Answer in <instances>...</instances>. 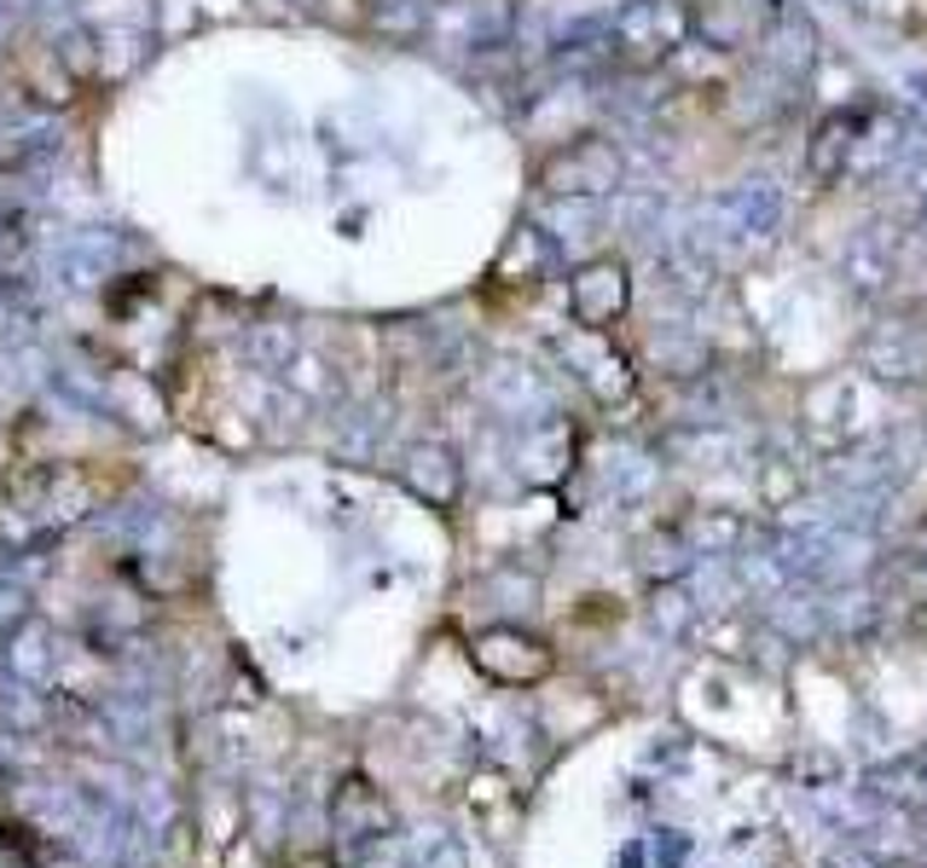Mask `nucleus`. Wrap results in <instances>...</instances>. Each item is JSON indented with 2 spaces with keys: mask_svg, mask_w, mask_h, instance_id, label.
<instances>
[{
  "mask_svg": "<svg viewBox=\"0 0 927 868\" xmlns=\"http://www.w3.org/2000/svg\"><path fill=\"white\" fill-rule=\"evenodd\" d=\"M690 7L685 0H632V7L621 12V53L638 64V70H655V64H667L678 47L690 41Z\"/></svg>",
  "mask_w": 927,
  "mask_h": 868,
  "instance_id": "1",
  "label": "nucleus"
},
{
  "mask_svg": "<svg viewBox=\"0 0 927 868\" xmlns=\"http://www.w3.org/2000/svg\"><path fill=\"white\" fill-rule=\"evenodd\" d=\"M539 180L551 197H608L626 180V156L608 140H574L551 156Z\"/></svg>",
  "mask_w": 927,
  "mask_h": 868,
  "instance_id": "2",
  "label": "nucleus"
},
{
  "mask_svg": "<svg viewBox=\"0 0 927 868\" xmlns=\"http://www.w3.org/2000/svg\"><path fill=\"white\" fill-rule=\"evenodd\" d=\"M569 302H574V318H580L585 330L621 325V318L632 313V272H626L615 256L585 261V267L574 272V284H569Z\"/></svg>",
  "mask_w": 927,
  "mask_h": 868,
  "instance_id": "3",
  "label": "nucleus"
},
{
  "mask_svg": "<svg viewBox=\"0 0 927 868\" xmlns=\"http://www.w3.org/2000/svg\"><path fill=\"white\" fill-rule=\"evenodd\" d=\"M470 660L493 677V683H510V690H522V683H539L551 672V649L539 643V637L516 631V626H499V631H482L476 643H470Z\"/></svg>",
  "mask_w": 927,
  "mask_h": 868,
  "instance_id": "4",
  "label": "nucleus"
},
{
  "mask_svg": "<svg viewBox=\"0 0 927 868\" xmlns=\"http://www.w3.org/2000/svg\"><path fill=\"white\" fill-rule=\"evenodd\" d=\"M864 122H870V110H858V105H834L818 117L811 151H806V169H811L818 186H834V180L852 174V145H858V133H864Z\"/></svg>",
  "mask_w": 927,
  "mask_h": 868,
  "instance_id": "5",
  "label": "nucleus"
},
{
  "mask_svg": "<svg viewBox=\"0 0 927 868\" xmlns=\"http://www.w3.org/2000/svg\"><path fill=\"white\" fill-rule=\"evenodd\" d=\"M893 279H898V238H887V226L858 232L852 249H847V284L864 290V295H881Z\"/></svg>",
  "mask_w": 927,
  "mask_h": 868,
  "instance_id": "6",
  "label": "nucleus"
},
{
  "mask_svg": "<svg viewBox=\"0 0 927 868\" xmlns=\"http://www.w3.org/2000/svg\"><path fill=\"white\" fill-rule=\"evenodd\" d=\"M765 53H772V64H783L788 76H806L811 64H818V30L795 12H783V18L765 24Z\"/></svg>",
  "mask_w": 927,
  "mask_h": 868,
  "instance_id": "7",
  "label": "nucleus"
},
{
  "mask_svg": "<svg viewBox=\"0 0 927 868\" xmlns=\"http://www.w3.org/2000/svg\"><path fill=\"white\" fill-rule=\"evenodd\" d=\"M864 359L875 365L881 377H916V354H910V336H893V318L870 336Z\"/></svg>",
  "mask_w": 927,
  "mask_h": 868,
  "instance_id": "8",
  "label": "nucleus"
},
{
  "mask_svg": "<svg viewBox=\"0 0 927 868\" xmlns=\"http://www.w3.org/2000/svg\"><path fill=\"white\" fill-rule=\"evenodd\" d=\"M898 163H904V186H910V197H916V203H927V145L898 151Z\"/></svg>",
  "mask_w": 927,
  "mask_h": 868,
  "instance_id": "9",
  "label": "nucleus"
}]
</instances>
